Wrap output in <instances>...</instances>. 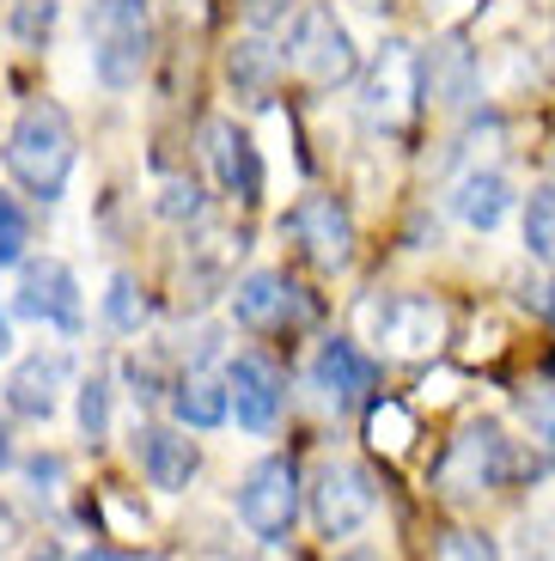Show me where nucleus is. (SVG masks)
Returning <instances> with one entry per match:
<instances>
[{"instance_id": "obj_3", "label": "nucleus", "mask_w": 555, "mask_h": 561, "mask_svg": "<svg viewBox=\"0 0 555 561\" xmlns=\"http://www.w3.org/2000/svg\"><path fill=\"white\" fill-rule=\"evenodd\" d=\"M86 37H92V68L104 85H135L154 49V19L147 0H86Z\"/></svg>"}, {"instance_id": "obj_1", "label": "nucleus", "mask_w": 555, "mask_h": 561, "mask_svg": "<svg viewBox=\"0 0 555 561\" xmlns=\"http://www.w3.org/2000/svg\"><path fill=\"white\" fill-rule=\"evenodd\" d=\"M7 171L25 196L56 202L73 178V128L56 104H25L7 135Z\"/></svg>"}, {"instance_id": "obj_9", "label": "nucleus", "mask_w": 555, "mask_h": 561, "mask_svg": "<svg viewBox=\"0 0 555 561\" xmlns=\"http://www.w3.org/2000/svg\"><path fill=\"white\" fill-rule=\"evenodd\" d=\"M312 513H318L324 537H354L366 519H373V482H366L361 463L330 458L312 482Z\"/></svg>"}, {"instance_id": "obj_27", "label": "nucleus", "mask_w": 555, "mask_h": 561, "mask_svg": "<svg viewBox=\"0 0 555 561\" xmlns=\"http://www.w3.org/2000/svg\"><path fill=\"white\" fill-rule=\"evenodd\" d=\"M159 214H166V220H183V214H202V190H195V183H183V178H171L166 183V196H159Z\"/></svg>"}, {"instance_id": "obj_15", "label": "nucleus", "mask_w": 555, "mask_h": 561, "mask_svg": "<svg viewBox=\"0 0 555 561\" xmlns=\"http://www.w3.org/2000/svg\"><path fill=\"white\" fill-rule=\"evenodd\" d=\"M312 379H318V391L330 397L336 409H354V403H366V391L378 385V366L366 360L354 342H324L318 360H312Z\"/></svg>"}, {"instance_id": "obj_11", "label": "nucleus", "mask_w": 555, "mask_h": 561, "mask_svg": "<svg viewBox=\"0 0 555 561\" xmlns=\"http://www.w3.org/2000/svg\"><path fill=\"white\" fill-rule=\"evenodd\" d=\"M202 153H208V165H214L226 196H238V202L263 196V165H257V147H250V135L238 123H226V116L202 123Z\"/></svg>"}, {"instance_id": "obj_10", "label": "nucleus", "mask_w": 555, "mask_h": 561, "mask_svg": "<svg viewBox=\"0 0 555 561\" xmlns=\"http://www.w3.org/2000/svg\"><path fill=\"white\" fill-rule=\"evenodd\" d=\"M19 318L49 323V330H80V280H73L68 263L43 256V263L19 268V294H13Z\"/></svg>"}, {"instance_id": "obj_14", "label": "nucleus", "mask_w": 555, "mask_h": 561, "mask_svg": "<svg viewBox=\"0 0 555 561\" xmlns=\"http://www.w3.org/2000/svg\"><path fill=\"white\" fill-rule=\"evenodd\" d=\"M61 385H68V354L49 348V354H31V360L13 366V379H7V403L31 421H49L61 403Z\"/></svg>"}, {"instance_id": "obj_23", "label": "nucleus", "mask_w": 555, "mask_h": 561, "mask_svg": "<svg viewBox=\"0 0 555 561\" xmlns=\"http://www.w3.org/2000/svg\"><path fill=\"white\" fill-rule=\"evenodd\" d=\"M25 251H31V214L0 190V268L25 263Z\"/></svg>"}, {"instance_id": "obj_21", "label": "nucleus", "mask_w": 555, "mask_h": 561, "mask_svg": "<svg viewBox=\"0 0 555 561\" xmlns=\"http://www.w3.org/2000/svg\"><path fill=\"white\" fill-rule=\"evenodd\" d=\"M525 251L543 268H555V190H531L525 202Z\"/></svg>"}, {"instance_id": "obj_8", "label": "nucleus", "mask_w": 555, "mask_h": 561, "mask_svg": "<svg viewBox=\"0 0 555 561\" xmlns=\"http://www.w3.org/2000/svg\"><path fill=\"white\" fill-rule=\"evenodd\" d=\"M287 232L299 239V251L318 268H330V275L354 263V220H348V208L336 196H299L287 214Z\"/></svg>"}, {"instance_id": "obj_16", "label": "nucleus", "mask_w": 555, "mask_h": 561, "mask_svg": "<svg viewBox=\"0 0 555 561\" xmlns=\"http://www.w3.org/2000/svg\"><path fill=\"white\" fill-rule=\"evenodd\" d=\"M135 458L147 470V482L166 494L190 489V477H195V446L183 434H171V427H135Z\"/></svg>"}, {"instance_id": "obj_31", "label": "nucleus", "mask_w": 555, "mask_h": 561, "mask_svg": "<svg viewBox=\"0 0 555 561\" xmlns=\"http://www.w3.org/2000/svg\"><path fill=\"white\" fill-rule=\"evenodd\" d=\"M73 561H135V556H128V549H80Z\"/></svg>"}, {"instance_id": "obj_19", "label": "nucleus", "mask_w": 555, "mask_h": 561, "mask_svg": "<svg viewBox=\"0 0 555 561\" xmlns=\"http://www.w3.org/2000/svg\"><path fill=\"white\" fill-rule=\"evenodd\" d=\"M428 92L440 104H471L476 99V68H471V49L458 43H440L428 61Z\"/></svg>"}, {"instance_id": "obj_24", "label": "nucleus", "mask_w": 555, "mask_h": 561, "mask_svg": "<svg viewBox=\"0 0 555 561\" xmlns=\"http://www.w3.org/2000/svg\"><path fill=\"white\" fill-rule=\"evenodd\" d=\"M80 434L92 439V446L111 434V379H104V373H92V379L80 385Z\"/></svg>"}, {"instance_id": "obj_18", "label": "nucleus", "mask_w": 555, "mask_h": 561, "mask_svg": "<svg viewBox=\"0 0 555 561\" xmlns=\"http://www.w3.org/2000/svg\"><path fill=\"white\" fill-rule=\"evenodd\" d=\"M171 415H178L183 427H220V421L233 415V391H226V379H214V373H183V379L171 385Z\"/></svg>"}, {"instance_id": "obj_6", "label": "nucleus", "mask_w": 555, "mask_h": 561, "mask_svg": "<svg viewBox=\"0 0 555 561\" xmlns=\"http://www.w3.org/2000/svg\"><path fill=\"white\" fill-rule=\"evenodd\" d=\"M238 519L269 543L293 531V519H299V470H293V458H263L250 470L245 489H238Z\"/></svg>"}, {"instance_id": "obj_33", "label": "nucleus", "mask_w": 555, "mask_h": 561, "mask_svg": "<svg viewBox=\"0 0 555 561\" xmlns=\"http://www.w3.org/2000/svg\"><path fill=\"white\" fill-rule=\"evenodd\" d=\"M0 354H13V330H7V311H0Z\"/></svg>"}, {"instance_id": "obj_30", "label": "nucleus", "mask_w": 555, "mask_h": 561, "mask_svg": "<svg viewBox=\"0 0 555 561\" xmlns=\"http://www.w3.org/2000/svg\"><path fill=\"white\" fill-rule=\"evenodd\" d=\"M476 0H428V13H440V19H464Z\"/></svg>"}, {"instance_id": "obj_34", "label": "nucleus", "mask_w": 555, "mask_h": 561, "mask_svg": "<svg viewBox=\"0 0 555 561\" xmlns=\"http://www.w3.org/2000/svg\"><path fill=\"white\" fill-rule=\"evenodd\" d=\"M0 463H7V427H0Z\"/></svg>"}, {"instance_id": "obj_20", "label": "nucleus", "mask_w": 555, "mask_h": 561, "mask_svg": "<svg viewBox=\"0 0 555 561\" xmlns=\"http://www.w3.org/2000/svg\"><path fill=\"white\" fill-rule=\"evenodd\" d=\"M366 439H373L378 451H390V458H403L409 439H416V415L403 403H373L366 409Z\"/></svg>"}, {"instance_id": "obj_25", "label": "nucleus", "mask_w": 555, "mask_h": 561, "mask_svg": "<svg viewBox=\"0 0 555 561\" xmlns=\"http://www.w3.org/2000/svg\"><path fill=\"white\" fill-rule=\"evenodd\" d=\"M433 561H500V549H495V537H483V531H440Z\"/></svg>"}, {"instance_id": "obj_2", "label": "nucleus", "mask_w": 555, "mask_h": 561, "mask_svg": "<svg viewBox=\"0 0 555 561\" xmlns=\"http://www.w3.org/2000/svg\"><path fill=\"white\" fill-rule=\"evenodd\" d=\"M519 470L513 458V439L500 421H471L458 434L445 439L440 463H433V494L440 501H483V494L507 489Z\"/></svg>"}, {"instance_id": "obj_26", "label": "nucleus", "mask_w": 555, "mask_h": 561, "mask_svg": "<svg viewBox=\"0 0 555 561\" xmlns=\"http://www.w3.org/2000/svg\"><path fill=\"white\" fill-rule=\"evenodd\" d=\"M525 421H531V439H537V451L555 463V391L525 397Z\"/></svg>"}, {"instance_id": "obj_22", "label": "nucleus", "mask_w": 555, "mask_h": 561, "mask_svg": "<svg viewBox=\"0 0 555 561\" xmlns=\"http://www.w3.org/2000/svg\"><path fill=\"white\" fill-rule=\"evenodd\" d=\"M104 318H111V330H123V336H140V323H147V294L135 287V275H111Z\"/></svg>"}, {"instance_id": "obj_12", "label": "nucleus", "mask_w": 555, "mask_h": 561, "mask_svg": "<svg viewBox=\"0 0 555 561\" xmlns=\"http://www.w3.org/2000/svg\"><path fill=\"white\" fill-rule=\"evenodd\" d=\"M233 318L245 330H281V323L306 318V299H299V287L281 268H257V275H245L233 287Z\"/></svg>"}, {"instance_id": "obj_4", "label": "nucleus", "mask_w": 555, "mask_h": 561, "mask_svg": "<svg viewBox=\"0 0 555 561\" xmlns=\"http://www.w3.org/2000/svg\"><path fill=\"white\" fill-rule=\"evenodd\" d=\"M421 99H428V61L416 56V43L390 37L361 80V116L378 135H409Z\"/></svg>"}, {"instance_id": "obj_29", "label": "nucleus", "mask_w": 555, "mask_h": 561, "mask_svg": "<svg viewBox=\"0 0 555 561\" xmlns=\"http://www.w3.org/2000/svg\"><path fill=\"white\" fill-rule=\"evenodd\" d=\"M49 19H56V0H19V31L25 37H37V25L49 31Z\"/></svg>"}, {"instance_id": "obj_7", "label": "nucleus", "mask_w": 555, "mask_h": 561, "mask_svg": "<svg viewBox=\"0 0 555 561\" xmlns=\"http://www.w3.org/2000/svg\"><path fill=\"white\" fill-rule=\"evenodd\" d=\"M373 336L397 360H428V354L445 348V306L428 294H397L373 311Z\"/></svg>"}, {"instance_id": "obj_13", "label": "nucleus", "mask_w": 555, "mask_h": 561, "mask_svg": "<svg viewBox=\"0 0 555 561\" xmlns=\"http://www.w3.org/2000/svg\"><path fill=\"white\" fill-rule=\"evenodd\" d=\"M226 391H233V415L238 427H250V434H269L281 415V373L263 360V354H238L233 366H226Z\"/></svg>"}, {"instance_id": "obj_17", "label": "nucleus", "mask_w": 555, "mask_h": 561, "mask_svg": "<svg viewBox=\"0 0 555 561\" xmlns=\"http://www.w3.org/2000/svg\"><path fill=\"white\" fill-rule=\"evenodd\" d=\"M452 214H458L471 232H495L507 214H513V183L507 171H464L452 183Z\"/></svg>"}, {"instance_id": "obj_32", "label": "nucleus", "mask_w": 555, "mask_h": 561, "mask_svg": "<svg viewBox=\"0 0 555 561\" xmlns=\"http://www.w3.org/2000/svg\"><path fill=\"white\" fill-rule=\"evenodd\" d=\"M257 561H306V556H293V549H281V543H269V549H263V556H257Z\"/></svg>"}, {"instance_id": "obj_28", "label": "nucleus", "mask_w": 555, "mask_h": 561, "mask_svg": "<svg viewBox=\"0 0 555 561\" xmlns=\"http://www.w3.org/2000/svg\"><path fill=\"white\" fill-rule=\"evenodd\" d=\"M293 7H299V0H245V19H250V31H269V25H281Z\"/></svg>"}, {"instance_id": "obj_5", "label": "nucleus", "mask_w": 555, "mask_h": 561, "mask_svg": "<svg viewBox=\"0 0 555 561\" xmlns=\"http://www.w3.org/2000/svg\"><path fill=\"white\" fill-rule=\"evenodd\" d=\"M287 61L306 73V80H318V85H342V80H354V68H361L354 37H348V25L330 13V7H306V13L293 19Z\"/></svg>"}]
</instances>
